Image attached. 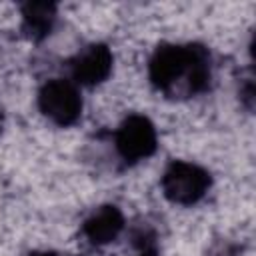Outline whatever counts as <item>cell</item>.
I'll return each instance as SVG.
<instances>
[{
  "label": "cell",
  "instance_id": "6da1fadb",
  "mask_svg": "<svg viewBox=\"0 0 256 256\" xmlns=\"http://www.w3.org/2000/svg\"><path fill=\"white\" fill-rule=\"evenodd\" d=\"M148 76L166 96H196L210 86V54L200 44H162L150 58Z\"/></svg>",
  "mask_w": 256,
  "mask_h": 256
},
{
  "label": "cell",
  "instance_id": "7a4b0ae2",
  "mask_svg": "<svg viewBox=\"0 0 256 256\" xmlns=\"http://www.w3.org/2000/svg\"><path fill=\"white\" fill-rule=\"evenodd\" d=\"M210 182V174L202 166L184 160H174L164 170L160 184L164 196L170 202L190 206L206 196Z\"/></svg>",
  "mask_w": 256,
  "mask_h": 256
},
{
  "label": "cell",
  "instance_id": "3957f363",
  "mask_svg": "<svg viewBox=\"0 0 256 256\" xmlns=\"http://www.w3.org/2000/svg\"><path fill=\"white\" fill-rule=\"evenodd\" d=\"M38 108L52 124L72 126L82 114V98L74 82L52 78L38 92Z\"/></svg>",
  "mask_w": 256,
  "mask_h": 256
},
{
  "label": "cell",
  "instance_id": "277c9868",
  "mask_svg": "<svg viewBox=\"0 0 256 256\" xmlns=\"http://www.w3.org/2000/svg\"><path fill=\"white\" fill-rule=\"evenodd\" d=\"M114 142H116V150L122 156V160L138 162L156 152L158 136H156L154 124L146 116L132 114L118 126Z\"/></svg>",
  "mask_w": 256,
  "mask_h": 256
},
{
  "label": "cell",
  "instance_id": "5b68a950",
  "mask_svg": "<svg viewBox=\"0 0 256 256\" xmlns=\"http://www.w3.org/2000/svg\"><path fill=\"white\" fill-rule=\"evenodd\" d=\"M114 56L106 44H88L70 62L72 78L76 84L96 86L112 74Z\"/></svg>",
  "mask_w": 256,
  "mask_h": 256
},
{
  "label": "cell",
  "instance_id": "8992f818",
  "mask_svg": "<svg viewBox=\"0 0 256 256\" xmlns=\"http://www.w3.org/2000/svg\"><path fill=\"white\" fill-rule=\"evenodd\" d=\"M122 228H124V216L120 208L114 204H104V206L94 208L88 214V218L82 224V234L86 236L90 244L104 246L116 240Z\"/></svg>",
  "mask_w": 256,
  "mask_h": 256
},
{
  "label": "cell",
  "instance_id": "52a82bcc",
  "mask_svg": "<svg viewBox=\"0 0 256 256\" xmlns=\"http://www.w3.org/2000/svg\"><path fill=\"white\" fill-rule=\"evenodd\" d=\"M22 18H24V32L40 40L50 34L54 20H56V6L52 2H28L22 6Z\"/></svg>",
  "mask_w": 256,
  "mask_h": 256
},
{
  "label": "cell",
  "instance_id": "ba28073f",
  "mask_svg": "<svg viewBox=\"0 0 256 256\" xmlns=\"http://www.w3.org/2000/svg\"><path fill=\"white\" fill-rule=\"evenodd\" d=\"M28 256H70V254H60V252H32Z\"/></svg>",
  "mask_w": 256,
  "mask_h": 256
},
{
  "label": "cell",
  "instance_id": "9c48e42d",
  "mask_svg": "<svg viewBox=\"0 0 256 256\" xmlns=\"http://www.w3.org/2000/svg\"><path fill=\"white\" fill-rule=\"evenodd\" d=\"M2 122H4V120H2V110H0V132H2Z\"/></svg>",
  "mask_w": 256,
  "mask_h": 256
}]
</instances>
